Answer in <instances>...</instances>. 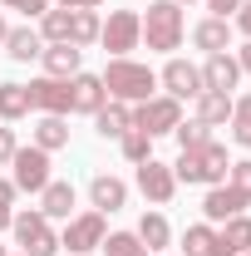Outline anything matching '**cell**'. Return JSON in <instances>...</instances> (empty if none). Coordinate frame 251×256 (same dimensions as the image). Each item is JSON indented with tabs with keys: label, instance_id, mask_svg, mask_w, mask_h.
Listing matches in <instances>:
<instances>
[{
	"label": "cell",
	"instance_id": "1f68e13d",
	"mask_svg": "<svg viewBox=\"0 0 251 256\" xmlns=\"http://www.w3.org/2000/svg\"><path fill=\"white\" fill-rule=\"evenodd\" d=\"M172 133H178V148H182V153H197V148H207V143H212V128L197 124V118H192V124H178Z\"/></svg>",
	"mask_w": 251,
	"mask_h": 256
},
{
	"label": "cell",
	"instance_id": "e575fe53",
	"mask_svg": "<svg viewBox=\"0 0 251 256\" xmlns=\"http://www.w3.org/2000/svg\"><path fill=\"white\" fill-rule=\"evenodd\" d=\"M0 5H5V10H20V15H30V20H40L54 0H0Z\"/></svg>",
	"mask_w": 251,
	"mask_h": 256
},
{
	"label": "cell",
	"instance_id": "5b68a950",
	"mask_svg": "<svg viewBox=\"0 0 251 256\" xmlns=\"http://www.w3.org/2000/svg\"><path fill=\"white\" fill-rule=\"evenodd\" d=\"M98 44L114 54V60H128L138 44H143V15L138 10H108L104 30H98Z\"/></svg>",
	"mask_w": 251,
	"mask_h": 256
},
{
	"label": "cell",
	"instance_id": "f35d334b",
	"mask_svg": "<svg viewBox=\"0 0 251 256\" xmlns=\"http://www.w3.org/2000/svg\"><path fill=\"white\" fill-rule=\"evenodd\" d=\"M54 5H64V10H98L104 0H54Z\"/></svg>",
	"mask_w": 251,
	"mask_h": 256
},
{
	"label": "cell",
	"instance_id": "ba28073f",
	"mask_svg": "<svg viewBox=\"0 0 251 256\" xmlns=\"http://www.w3.org/2000/svg\"><path fill=\"white\" fill-rule=\"evenodd\" d=\"M158 84L168 89V98H178V104H182V98H197L202 89H207V84H202V69L188 64V60H168L162 74H158Z\"/></svg>",
	"mask_w": 251,
	"mask_h": 256
},
{
	"label": "cell",
	"instance_id": "7bdbcfd3",
	"mask_svg": "<svg viewBox=\"0 0 251 256\" xmlns=\"http://www.w3.org/2000/svg\"><path fill=\"white\" fill-rule=\"evenodd\" d=\"M178 5H192V0H178Z\"/></svg>",
	"mask_w": 251,
	"mask_h": 256
},
{
	"label": "cell",
	"instance_id": "3957f363",
	"mask_svg": "<svg viewBox=\"0 0 251 256\" xmlns=\"http://www.w3.org/2000/svg\"><path fill=\"white\" fill-rule=\"evenodd\" d=\"M10 236H15V246L25 256H54L60 252V232H54V222L34 207V212H15L10 217Z\"/></svg>",
	"mask_w": 251,
	"mask_h": 256
},
{
	"label": "cell",
	"instance_id": "9a60e30c",
	"mask_svg": "<svg viewBox=\"0 0 251 256\" xmlns=\"http://www.w3.org/2000/svg\"><path fill=\"white\" fill-rule=\"evenodd\" d=\"M242 252H251V217L246 212L217 222V256H242Z\"/></svg>",
	"mask_w": 251,
	"mask_h": 256
},
{
	"label": "cell",
	"instance_id": "d590c367",
	"mask_svg": "<svg viewBox=\"0 0 251 256\" xmlns=\"http://www.w3.org/2000/svg\"><path fill=\"white\" fill-rule=\"evenodd\" d=\"M15 148H20V143H15V128H0V168L15 158Z\"/></svg>",
	"mask_w": 251,
	"mask_h": 256
},
{
	"label": "cell",
	"instance_id": "f1b7e54d",
	"mask_svg": "<svg viewBox=\"0 0 251 256\" xmlns=\"http://www.w3.org/2000/svg\"><path fill=\"white\" fill-rule=\"evenodd\" d=\"M232 143L236 148H251V94H242V98H232Z\"/></svg>",
	"mask_w": 251,
	"mask_h": 256
},
{
	"label": "cell",
	"instance_id": "8d00e7d4",
	"mask_svg": "<svg viewBox=\"0 0 251 256\" xmlns=\"http://www.w3.org/2000/svg\"><path fill=\"white\" fill-rule=\"evenodd\" d=\"M207 10H212L217 20H232V15L242 10V0H207Z\"/></svg>",
	"mask_w": 251,
	"mask_h": 256
},
{
	"label": "cell",
	"instance_id": "d6a6232c",
	"mask_svg": "<svg viewBox=\"0 0 251 256\" xmlns=\"http://www.w3.org/2000/svg\"><path fill=\"white\" fill-rule=\"evenodd\" d=\"M15 197H20V188H15L10 178H0V232H10V217H15Z\"/></svg>",
	"mask_w": 251,
	"mask_h": 256
},
{
	"label": "cell",
	"instance_id": "74e56055",
	"mask_svg": "<svg viewBox=\"0 0 251 256\" xmlns=\"http://www.w3.org/2000/svg\"><path fill=\"white\" fill-rule=\"evenodd\" d=\"M232 30H242V34L251 40V0H242V10L232 15Z\"/></svg>",
	"mask_w": 251,
	"mask_h": 256
},
{
	"label": "cell",
	"instance_id": "8992f818",
	"mask_svg": "<svg viewBox=\"0 0 251 256\" xmlns=\"http://www.w3.org/2000/svg\"><path fill=\"white\" fill-rule=\"evenodd\" d=\"M178 124H182V104L168 98V94H153V98H143V104H133V128L148 133V138H162V133H172Z\"/></svg>",
	"mask_w": 251,
	"mask_h": 256
},
{
	"label": "cell",
	"instance_id": "277c9868",
	"mask_svg": "<svg viewBox=\"0 0 251 256\" xmlns=\"http://www.w3.org/2000/svg\"><path fill=\"white\" fill-rule=\"evenodd\" d=\"M104 236H108V217L104 212H79V217H69L64 222V232H60V252H69V256H89V252H98L104 246Z\"/></svg>",
	"mask_w": 251,
	"mask_h": 256
},
{
	"label": "cell",
	"instance_id": "cb8c5ba5",
	"mask_svg": "<svg viewBox=\"0 0 251 256\" xmlns=\"http://www.w3.org/2000/svg\"><path fill=\"white\" fill-rule=\"evenodd\" d=\"M98 30H104L98 10H74V15H69V44L89 50V44H98Z\"/></svg>",
	"mask_w": 251,
	"mask_h": 256
},
{
	"label": "cell",
	"instance_id": "4fadbf2b",
	"mask_svg": "<svg viewBox=\"0 0 251 256\" xmlns=\"http://www.w3.org/2000/svg\"><path fill=\"white\" fill-rule=\"evenodd\" d=\"M202 84L217 89V94H232V89L242 84V64H236V54H207V64H202Z\"/></svg>",
	"mask_w": 251,
	"mask_h": 256
},
{
	"label": "cell",
	"instance_id": "7a4b0ae2",
	"mask_svg": "<svg viewBox=\"0 0 251 256\" xmlns=\"http://www.w3.org/2000/svg\"><path fill=\"white\" fill-rule=\"evenodd\" d=\"M182 40H188L182 5H178V0H153V5H148V15H143V44L158 50V54H172Z\"/></svg>",
	"mask_w": 251,
	"mask_h": 256
},
{
	"label": "cell",
	"instance_id": "2e32d148",
	"mask_svg": "<svg viewBox=\"0 0 251 256\" xmlns=\"http://www.w3.org/2000/svg\"><path fill=\"white\" fill-rule=\"evenodd\" d=\"M192 44L207 50V54H226V50H232V20H217V15L197 20V25H192Z\"/></svg>",
	"mask_w": 251,
	"mask_h": 256
},
{
	"label": "cell",
	"instance_id": "d4e9b609",
	"mask_svg": "<svg viewBox=\"0 0 251 256\" xmlns=\"http://www.w3.org/2000/svg\"><path fill=\"white\" fill-rule=\"evenodd\" d=\"M138 242H143L148 252H162V246L172 242V226H168V217H162V212H143V217H138Z\"/></svg>",
	"mask_w": 251,
	"mask_h": 256
},
{
	"label": "cell",
	"instance_id": "30bf717a",
	"mask_svg": "<svg viewBox=\"0 0 251 256\" xmlns=\"http://www.w3.org/2000/svg\"><path fill=\"white\" fill-rule=\"evenodd\" d=\"M25 94H30V114H69V79L40 74L25 84Z\"/></svg>",
	"mask_w": 251,
	"mask_h": 256
},
{
	"label": "cell",
	"instance_id": "44dd1931",
	"mask_svg": "<svg viewBox=\"0 0 251 256\" xmlns=\"http://www.w3.org/2000/svg\"><path fill=\"white\" fill-rule=\"evenodd\" d=\"M34 148H44V153L69 148V124H64V114H40V124H34Z\"/></svg>",
	"mask_w": 251,
	"mask_h": 256
},
{
	"label": "cell",
	"instance_id": "6da1fadb",
	"mask_svg": "<svg viewBox=\"0 0 251 256\" xmlns=\"http://www.w3.org/2000/svg\"><path fill=\"white\" fill-rule=\"evenodd\" d=\"M98 79H104L108 98H118V104H143V98H153V89H158V74L148 64H138V60H108V69H104Z\"/></svg>",
	"mask_w": 251,
	"mask_h": 256
},
{
	"label": "cell",
	"instance_id": "5bb4252c",
	"mask_svg": "<svg viewBox=\"0 0 251 256\" xmlns=\"http://www.w3.org/2000/svg\"><path fill=\"white\" fill-rule=\"evenodd\" d=\"M242 207H251V202H246L236 188H232V182L207 188V197H202V217H207V222H226V217H236Z\"/></svg>",
	"mask_w": 251,
	"mask_h": 256
},
{
	"label": "cell",
	"instance_id": "ee69618b",
	"mask_svg": "<svg viewBox=\"0 0 251 256\" xmlns=\"http://www.w3.org/2000/svg\"><path fill=\"white\" fill-rule=\"evenodd\" d=\"M242 256H251V252H242Z\"/></svg>",
	"mask_w": 251,
	"mask_h": 256
},
{
	"label": "cell",
	"instance_id": "f546056e",
	"mask_svg": "<svg viewBox=\"0 0 251 256\" xmlns=\"http://www.w3.org/2000/svg\"><path fill=\"white\" fill-rule=\"evenodd\" d=\"M98 252H104V256H153L143 242H138V232H108Z\"/></svg>",
	"mask_w": 251,
	"mask_h": 256
},
{
	"label": "cell",
	"instance_id": "7402d4cb",
	"mask_svg": "<svg viewBox=\"0 0 251 256\" xmlns=\"http://www.w3.org/2000/svg\"><path fill=\"white\" fill-rule=\"evenodd\" d=\"M5 54L15 64H30L44 54V40H40V30H30V25H20V30H10V40H5Z\"/></svg>",
	"mask_w": 251,
	"mask_h": 256
},
{
	"label": "cell",
	"instance_id": "836d02e7",
	"mask_svg": "<svg viewBox=\"0 0 251 256\" xmlns=\"http://www.w3.org/2000/svg\"><path fill=\"white\" fill-rule=\"evenodd\" d=\"M226 182H232V188H236V192H242V197L251 202V158L232 162V168H226Z\"/></svg>",
	"mask_w": 251,
	"mask_h": 256
},
{
	"label": "cell",
	"instance_id": "4316f807",
	"mask_svg": "<svg viewBox=\"0 0 251 256\" xmlns=\"http://www.w3.org/2000/svg\"><path fill=\"white\" fill-rule=\"evenodd\" d=\"M182 256H217V226L197 222L182 232Z\"/></svg>",
	"mask_w": 251,
	"mask_h": 256
},
{
	"label": "cell",
	"instance_id": "7c38bea8",
	"mask_svg": "<svg viewBox=\"0 0 251 256\" xmlns=\"http://www.w3.org/2000/svg\"><path fill=\"white\" fill-rule=\"evenodd\" d=\"M124 202H128V182H124V178L98 172L94 182H89V207H94V212H104V217H108V212H118Z\"/></svg>",
	"mask_w": 251,
	"mask_h": 256
},
{
	"label": "cell",
	"instance_id": "484cf974",
	"mask_svg": "<svg viewBox=\"0 0 251 256\" xmlns=\"http://www.w3.org/2000/svg\"><path fill=\"white\" fill-rule=\"evenodd\" d=\"M69 15H74V10L50 5V10L40 15V40H44V44H69Z\"/></svg>",
	"mask_w": 251,
	"mask_h": 256
},
{
	"label": "cell",
	"instance_id": "f6af8a7d",
	"mask_svg": "<svg viewBox=\"0 0 251 256\" xmlns=\"http://www.w3.org/2000/svg\"><path fill=\"white\" fill-rule=\"evenodd\" d=\"M20 256H25V252H20Z\"/></svg>",
	"mask_w": 251,
	"mask_h": 256
},
{
	"label": "cell",
	"instance_id": "9c48e42d",
	"mask_svg": "<svg viewBox=\"0 0 251 256\" xmlns=\"http://www.w3.org/2000/svg\"><path fill=\"white\" fill-rule=\"evenodd\" d=\"M138 192H143L153 207H168V202H172V192H178V178H172V168H168V162H158V158L138 162Z\"/></svg>",
	"mask_w": 251,
	"mask_h": 256
},
{
	"label": "cell",
	"instance_id": "d6986e66",
	"mask_svg": "<svg viewBox=\"0 0 251 256\" xmlns=\"http://www.w3.org/2000/svg\"><path fill=\"white\" fill-rule=\"evenodd\" d=\"M197 168H202V188H222L226 182V168H232V158H226V143H207V148H197Z\"/></svg>",
	"mask_w": 251,
	"mask_h": 256
},
{
	"label": "cell",
	"instance_id": "ac0fdd59",
	"mask_svg": "<svg viewBox=\"0 0 251 256\" xmlns=\"http://www.w3.org/2000/svg\"><path fill=\"white\" fill-rule=\"evenodd\" d=\"M128 128H133V104L108 98V104L94 114V133H98V138H124Z\"/></svg>",
	"mask_w": 251,
	"mask_h": 256
},
{
	"label": "cell",
	"instance_id": "60d3db41",
	"mask_svg": "<svg viewBox=\"0 0 251 256\" xmlns=\"http://www.w3.org/2000/svg\"><path fill=\"white\" fill-rule=\"evenodd\" d=\"M5 40H10V25H5V15H0V44H5Z\"/></svg>",
	"mask_w": 251,
	"mask_h": 256
},
{
	"label": "cell",
	"instance_id": "ab89813d",
	"mask_svg": "<svg viewBox=\"0 0 251 256\" xmlns=\"http://www.w3.org/2000/svg\"><path fill=\"white\" fill-rule=\"evenodd\" d=\"M236 64H242V74H251V40L242 44V50H236Z\"/></svg>",
	"mask_w": 251,
	"mask_h": 256
},
{
	"label": "cell",
	"instance_id": "603a6c76",
	"mask_svg": "<svg viewBox=\"0 0 251 256\" xmlns=\"http://www.w3.org/2000/svg\"><path fill=\"white\" fill-rule=\"evenodd\" d=\"M232 118V94H217V89H202L197 94V124H207V128H217Z\"/></svg>",
	"mask_w": 251,
	"mask_h": 256
},
{
	"label": "cell",
	"instance_id": "b9f144b4",
	"mask_svg": "<svg viewBox=\"0 0 251 256\" xmlns=\"http://www.w3.org/2000/svg\"><path fill=\"white\" fill-rule=\"evenodd\" d=\"M0 256H10V252H5V242H0Z\"/></svg>",
	"mask_w": 251,
	"mask_h": 256
},
{
	"label": "cell",
	"instance_id": "52a82bcc",
	"mask_svg": "<svg viewBox=\"0 0 251 256\" xmlns=\"http://www.w3.org/2000/svg\"><path fill=\"white\" fill-rule=\"evenodd\" d=\"M10 168H15V178H10V182H15L20 192H34V197L54 182V178H50V153H44V148H34V143H30V148H15Z\"/></svg>",
	"mask_w": 251,
	"mask_h": 256
},
{
	"label": "cell",
	"instance_id": "4dcf8cb0",
	"mask_svg": "<svg viewBox=\"0 0 251 256\" xmlns=\"http://www.w3.org/2000/svg\"><path fill=\"white\" fill-rule=\"evenodd\" d=\"M118 148H124V158L133 162V168L153 158V138H148V133H138V128H128L124 138H118Z\"/></svg>",
	"mask_w": 251,
	"mask_h": 256
},
{
	"label": "cell",
	"instance_id": "83f0119b",
	"mask_svg": "<svg viewBox=\"0 0 251 256\" xmlns=\"http://www.w3.org/2000/svg\"><path fill=\"white\" fill-rule=\"evenodd\" d=\"M25 114H30L25 84H0V124H20Z\"/></svg>",
	"mask_w": 251,
	"mask_h": 256
},
{
	"label": "cell",
	"instance_id": "ffe728a7",
	"mask_svg": "<svg viewBox=\"0 0 251 256\" xmlns=\"http://www.w3.org/2000/svg\"><path fill=\"white\" fill-rule=\"evenodd\" d=\"M40 212L50 222H69L74 217V182H50V188L40 192Z\"/></svg>",
	"mask_w": 251,
	"mask_h": 256
},
{
	"label": "cell",
	"instance_id": "8fae6325",
	"mask_svg": "<svg viewBox=\"0 0 251 256\" xmlns=\"http://www.w3.org/2000/svg\"><path fill=\"white\" fill-rule=\"evenodd\" d=\"M104 104H108V89H104V79L79 69V74L69 79V114H89V118H94Z\"/></svg>",
	"mask_w": 251,
	"mask_h": 256
},
{
	"label": "cell",
	"instance_id": "e0dca14e",
	"mask_svg": "<svg viewBox=\"0 0 251 256\" xmlns=\"http://www.w3.org/2000/svg\"><path fill=\"white\" fill-rule=\"evenodd\" d=\"M40 64H44V74H50V79H74V74H79V64H84V50H79V44H44Z\"/></svg>",
	"mask_w": 251,
	"mask_h": 256
}]
</instances>
